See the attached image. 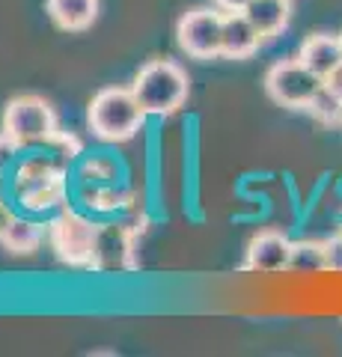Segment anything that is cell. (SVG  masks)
I'll list each match as a JSON object with an SVG mask.
<instances>
[{
    "mask_svg": "<svg viewBox=\"0 0 342 357\" xmlns=\"http://www.w3.org/2000/svg\"><path fill=\"white\" fill-rule=\"evenodd\" d=\"M289 3L292 0H250L241 13L259 30L262 39H274L289 24Z\"/></svg>",
    "mask_w": 342,
    "mask_h": 357,
    "instance_id": "obj_12",
    "label": "cell"
},
{
    "mask_svg": "<svg viewBox=\"0 0 342 357\" xmlns=\"http://www.w3.org/2000/svg\"><path fill=\"white\" fill-rule=\"evenodd\" d=\"M297 57L325 81V77L342 63V42H339V36H330V33H316V36L304 39Z\"/></svg>",
    "mask_w": 342,
    "mask_h": 357,
    "instance_id": "obj_11",
    "label": "cell"
},
{
    "mask_svg": "<svg viewBox=\"0 0 342 357\" xmlns=\"http://www.w3.org/2000/svg\"><path fill=\"white\" fill-rule=\"evenodd\" d=\"M289 271H295V274H318V271H327L325 241H316V238H297V241H292Z\"/></svg>",
    "mask_w": 342,
    "mask_h": 357,
    "instance_id": "obj_15",
    "label": "cell"
},
{
    "mask_svg": "<svg viewBox=\"0 0 342 357\" xmlns=\"http://www.w3.org/2000/svg\"><path fill=\"white\" fill-rule=\"evenodd\" d=\"M322 77H318L301 57L295 60H277L265 72V93L283 107L306 110L313 96L322 89Z\"/></svg>",
    "mask_w": 342,
    "mask_h": 357,
    "instance_id": "obj_5",
    "label": "cell"
},
{
    "mask_svg": "<svg viewBox=\"0 0 342 357\" xmlns=\"http://www.w3.org/2000/svg\"><path fill=\"white\" fill-rule=\"evenodd\" d=\"M339 42H342V33H339Z\"/></svg>",
    "mask_w": 342,
    "mask_h": 357,
    "instance_id": "obj_22",
    "label": "cell"
},
{
    "mask_svg": "<svg viewBox=\"0 0 342 357\" xmlns=\"http://www.w3.org/2000/svg\"><path fill=\"white\" fill-rule=\"evenodd\" d=\"M51 21L60 30H86L98 15V0H45Z\"/></svg>",
    "mask_w": 342,
    "mask_h": 357,
    "instance_id": "obj_14",
    "label": "cell"
},
{
    "mask_svg": "<svg viewBox=\"0 0 342 357\" xmlns=\"http://www.w3.org/2000/svg\"><path fill=\"white\" fill-rule=\"evenodd\" d=\"M185 215L200 223V119H185Z\"/></svg>",
    "mask_w": 342,
    "mask_h": 357,
    "instance_id": "obj_9",
    "label": "cell"
},
{
    "mask_svg": "<svg viewBox=\"0 0 342 357\" xmlns=\"http://www.w3.org/2000/svg\"><path fill=\"white\" fill-rule=\"evenodd\" d=\"M306 114L322 126H339L342 122V98L334 93L330 86L322 84V89L313 96V102L306 105Z\"/></svg>",
    "mask_w": 342,
    "mask_h": 357,
    "instance_id": "obj_16",
    "label": "cell"
},
{
    "mask_svg": "<svg viewBox=\"0 0 342 357\" xmlns=\"http://www.w3.org/2000/svg\"><path fill=\"white\" fill-rule=\"evenodd\" d=\"M212 3L220 9V13H241L250 0H212Z\"/></svg>",
    "mask_w": 342,
    "mask_h": 357,
    "instance_id": "obj_20",
    "label": "cell"
},
{
    "mask_svg": "<svg viewBox=\"0 0 342 357\" xmlns=\"http://www.w3.org/2000/svg\"><path fill=\"white\" fill-rule=\"evenodd\" d=\"M325 86H330V89H334V93L342 98V63H339L336 69H334V72H330V75L325 77Z\"/></svg>",
    "mask_w": 342,
    "mask_h": 357,
    "instance_id": "obj_21",
    "label": "cell"
},
{
    "mask_svg": "<svg viewBox=\"0 0 342 357\" xmlns=\"http://www.w3.org/2000/svg\"><path fill=\"white\" fill-rule=\"evenodd\" d=\"M0 131H6L21 149H27L51 143L60 134V122L54 107L42 96H15L3 107Z\"/></svg>",
    "mask_w": 342,
    "mask_h": 357,
    "instance_id": "obj_4",
    "label": "cell"
},
{
    "mask_svg": "<svg viewBox=\"0 0 342 357\" xmlns=\"http://www.w3.org/2000/svg\"><path fill=\"white\" fill-rule=\"evenodd\" d=\"M18 158H21V146L9 137L6 131H0V178L13 170V167L18 164Z\"/></svg>",
    "mask_w": 342,
    "mask_h": 357,
    "instance_id": "obj_17",
    "label": "cell"
},
{
    "mask_svg": "<svg viewBox=\"0 0 342 357\" xmlns=\"http://www.w3.org/2000/svg\"><path fill=\"white\" fill-rule=\"evenodd\" d=\"M146 164H143V208L152 223L167 220L164 208V152H161V116L146 119Z\"/></svg>",
    "mask_w": 342,
    "mask_h": 357,
    "instance_id": "obj_7",
    "label": "cell"
},
{
    "mask_svg": "<svg viewBox=\"0 0 342 357\" xmlns=\"http://www.w3.org/2000/svg\"><path fill=\"white\" fill-rule=\"evenodd\" d=\"M131 93L140 102L146 116H170L176 114L191 93L187 72L173 60H152L134 75Z\"/></svg>",
    "mask_w": 342,
    "mask_h": 357,
    "instance_id": "obj_3",
    "label": "cell"
},
{
    "mask_svg": "<svg viewBox=\"0 0 342 357\" xmlns=\"http://www.w3.org/2000/svg\"><path fill=\"white\" fill-rule=\"evenodd\" d=\"M325 259H327V271L342 274V229L325 238Z\"/></svg>",
    "mask_w": 342,
    "mask_h": 357,
    "instance_id": "obj_18",
    "label": "cell"
},
{
    "mask_svg": "<svg viewBox=\"0 0 342 357\" xmlns=\"http://www.w3.org/2000/svg\"><path fill=\"white\" fill-rule=\"evenodd\" d=\"M289 256H292V238L286 232L262 229L247 244L244 268L247 271H262V274L289 271Z\"/></svg>",
    "mask_w": 342,
    "mask_h": 357,
    "instance_id": "obj_8",
    "label": "cell"
},
{
    "mask_svg": "<svg viewBox=\"0 0 342 357\" xmlns=\"http://www.w3.org/2000/svg\"><path fill=\"white\" fill-rule=\"evenodd\" d=\"M48 241L57 256L72 268L98 271V248H102V220L86 211L65 206L48 220Z\"/></svg>",
    "mask_w": 342,
    "mask_h": 357,
    "instance_id": "obj_2",
    "label": "cell"
},
{
    "mask_svg": "<svg viewBox=\"0 0 342 357\" xmlns=\"http://www.w3.org/2000/svg\"><path fill=\"white\" fill-rule=\"evenodd\" d=\"M262 45L259 30L250 24L244 13H224V39H220V57L247 60Z\"/></svg>",
    "mask_w": 342,
    "mask_h": 357,
    "instance_id": "obj_10",
    "label": "cell"
},
{
    "mask_svg": "<svg viewBox=\"0 0 342 357\" xmlns=\"http://www.w3.org/2000/svg\"><path fill=\"white\" fill-rule=\"evenodd\" d=\"M146 114H143L140 102L131 93V86H104L93 96L90 107H86V126L107 146L131 140L134 134L146 126Z\"/></svg>",
    "mask_w": 342,
    "mask_h": 357,
    "instance_id": "obj_1",
    "label": "cell"
},
{
    "mask_svg": "<svg viewBox=\"0 0 342 357\" xmlns=\"http://www.w3.org/2000/svg\"><path fill=\"white\" fill-rule=\"evenodd\" d=\"M13 220H15V208L0 197V241H3V236H6V229H9V223Z\"/></svg>",
    "mask_w": 342,
    "mask_h": 357,
    "instance_id": "obj_19",
    "label": "cell"
},
{
    "mask_svg": "<svg viewBox=\"0 0 342 357\" xmlns=\"http://www.w3.org/2000/svg\"><path fill=\"white\" fill-rule=\"evenodd\" d=\"M48 236V227L45 220L39 218H27V215H15V220L9 223L6 236H3V248L9 253H18V256H27V253H36L42 248V241Z\"/></svg>",
    "mask_w": 342,
    "mask_h": 357,
    "instance_id": "obj_13",
    "label": "cell"
},
{
    "mask_svg": "<svg viewBox=\"0 0 342 357\" xmlns=\"http://www.w3.org/2000/svg\"><path fill=\"white\" fill-rule=\"evenodd\" d=\"M220 39H224V13L215 3L191 9L176 24V42L194 60L220 57Z\"/></svg>",
    "mask_w": 342,
    "mask_h": 357,
    "instance_id": "obj_6",
    "label": "cell"
}]
</instances>
